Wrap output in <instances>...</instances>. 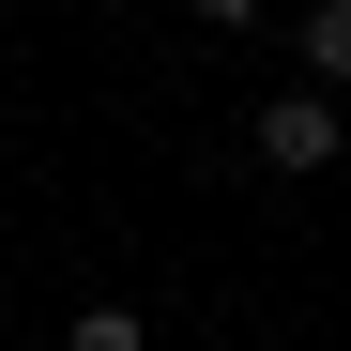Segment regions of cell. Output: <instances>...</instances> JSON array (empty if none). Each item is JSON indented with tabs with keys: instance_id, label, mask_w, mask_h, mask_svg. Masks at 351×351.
Here are the masks:
<instances>
[{
	"instance_id": "cell-2",
	"label": "cell",
	"mask_w": 351,
	"mask_h": 351,
	"mask_svg": "<svg viewBox=\"0 0 351 351\" xmlns=\"http://www.w3.org/2000/svg\"><path fill=\"white\" fill-rule=\"evenodd\" d=\"M290 62H306V92H321V107L351 92V0H306V16H290Z\"/></svg>"
},
{
	"instance_id": "cell-5",
	"label": "cell",
	"mask_w": 351,
	"mask_h": 351,
	"mask_svg": "<svg viewBox=\"0 0 351 351\" xmlns=\"http://www.w3.org/2000/svg\"><path fill=\"white\" fill-rule=\"evenodd\" d=\"M0 31H16V0H0Z\"/></svg>"
},
{
	"instance_id": "cell-4",
	"label": "cell",
	"mask_w": 351,
	"mask_h": 351,
	"mask_svg": "<svg viewBox=\"0 0 351 351\" xmlns=\"http://www.w3.org/2000/svg\"><path fill=\"white\" fill-rule=\"evenodd\" d=\"M184 16H199V31H260L275 0H184Z\"/></svg>"
},
{
	"instance_id": "cell-1",
	"label": "cell",
	"mask_w": 351,
	"mask_h": 351,
	"mask_svg": "<svg viewBox=\"0 0 351 351\" xmlns=\"http://www.w3.org/2000/svg\"><path fill=\"white\" fill-rule=\"evenodd\" d=\"M245 153L275 168V184H321V168H336V107H321V92H275L260 123H245Z\"/></svg>"
},
{
	"instance_id": "cell-3",
	"label": "cell",
	"mask_w": 351,
	"mask_h": 351,
	"mask_svg": "<svg viewBox=\"0 0 351 351\" xmlns=\"http://www.w3.org/2000/svg\"><path fill=\"white\" fill-rule=\"evenodd\" d=\"M62 351H153V336H138V306H77V321H62Z\"/></svg>"
}]
</instances>
